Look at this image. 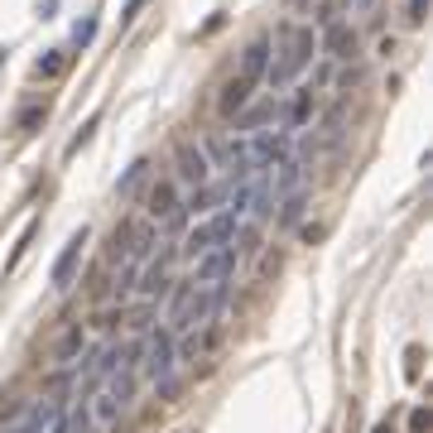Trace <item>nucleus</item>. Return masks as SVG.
<instances>
[{
	"label": "nucleus",
	"instance_id": "24",
	"mask_svg": "<svg viewBox=\"0 0 433 433\" xmlns=\"http://www.w3.org/2000/svg\"><path fill=\"white\" fill-rule=\"evenodd\" d=\"M429 429V409H414V414H409V433H424Z\"/></svg>",
	"mask_w": 433,
	"mask_h": 433
},
{
	"label": "nucleus",
	"instance_id": "16",
	"mask_svg": "<svg viewBox=\"0 0 433 433\" xmlns=\"http://www.w3.org/2000/svg\"><path fill=\"white\" fill-rule=\"evenodd\" d=\"M188 298H193V279H173V284H169V332L178 327L183 308H188Z\"/></svg>",
	"mask_w": 433,
	"mask_h": 433
},
{
	"label": "nucleus",
	"instance_id": "17",
	"mask_svg": "<svg viewBox=\"0 0 433 433\" xmlns=\"http://www.w3.org/2000/svg\"><path fill=\"white\" fill-rule=\"evenodd\" d=\"M150 169H154V164H150V159H135V164H130V169H126V178L116 183V193H121V197H135V193L145 188V178H150Z\"/></svg>",
	"mask_w": 433,
	"mask_h": 433
},
{
	"label": "nucleus",
	"instance_id": "5",
	"mask_svg": "<svg viewBox=\"0 0 433 433\" xmlns=\"http://www.w3.org/2000/svg\"><path fill=\"white\" fill-rule=\"evenodd\" d=\"M241 265V255H236V245H212V250H202L197 260H193V284H207V279H231Z\"/></svg>",
	"mask_w": 433,
	"mask_h": 433
},
{
	"label": "nucleus",
	"instance_id": "10",
	"mask_svg": "<svg viewBox=\"0 0 433 433\" xmlns=\"http://www.w3.org/2000/svg\"><path fill=\"white\" fill-rule=\"evenodd\" d=\"M250 92H255V82H245L241 73H236V78L221 87V97H216V111H221V116L231 121V116H236V111H241L245 102H250Z\"/></svg>",
	"mask_w": 433,
	"mask_h": 433
},
{
	"label": "nucleus",
	"instance_id": "6",
	"mask_svg": "<svg viewBox=\"0 0 433 433\" xmlns=\"http://www.w3.org/2000/svg\"><path fill=\"white\" fill-rule=\"evenodd\" d=\"M173 260H178V250H173V245L159 250V260H150L145 270H135L140 284H130V289H135L140 298H164V294H169V284H173V279H169V265H173Z\"/></svg>",
	"mask_w": 433,
	"mask_h": 433
},
{
	"label": "nucleus",
	"instance_id": "26",
	"mask_svg": "<svg viewBox=\"0 0 433 433\" xmlns=\"http://www.w3.org/2000/svg\"><path fill=\"white\" fill-rule=\"evenodd\" d=\"M371 433H395V429H390V419H385V424H376V429H371Z\"/></svg>",
	"mask_w": 433,
	"mask_h": 433
},
{
	"label": "nucleus",
	"instance_id": "21",
	"mask_svg": "<svg viewBox=\"0 0 433 433\" xmlns=\"http://www.w3.org/2000/svg\"><path fill=\"white\" fill-rule=\"evenodd\" d=\"M68 63H63V54H49V58H39V78H58Z\"/></svg>",
	"mask_w": 433,
	"mask_h": 433
},
{
	"label": "nucleus",
	"instance_id": "19",
	"mask_svg": "<svg viewBox=\"0 0 433 433\" xmlns=\"http://www.w3.org/2000/svg\"><path fill=\"white\" fill-rule=\"evenodd\" d=\"M419 371H424V347H409L405 352V376L419 380Z\"/></svg>",
	"mask_w": 433,
	"mask_h": 433
},
{
	"label": "nucleus",
	"instance_id": "13",
	"mask_svg": "<svg viewBox=\"0 0 433 433\" xmlns=\"http://www.w3.org/2000/svg\"><path fill=\"white\" fill-rule=\"evenodd\" d=\"M303 212H308V193L294 188L279 197V216H274V226H284V231H294L298 221H303Z\"/></svg>",
	"mask_w": 433,
	"mask_h": 433
},
{
	"label": "nucleus",
	"instance_id": "11",
	"mask_svg": "<svg viewBox=\"0 0 433 433\" xmlns=\"http://www.w3.org/2000/svg\"><path fill=\"white\" fill-rule=\"evenodd\" d=\"M265 68H270V39H255V44L241 54V68H236V73H241L245 82H260Z\"/></svg>",
	"mask_w": 433,
	"mask_h": 433
},
{
	"label": "nucleus",
	"instance_id": "12",
	"mask_svg": "<svg viewBox=\"0 0 433 433\" xmlns=\"http://www.w3.org/2000/svg\"><path fill=\"white\" fill-rule=\"evenodd\" d=\"M221 202H226V188L221 183H202V188H193V197L183 207H188V216H212Z\"/></svg>",
	"mask_w": 433,
	"mask_h": 433
},
{
	"label": "nucleus",
	"instance_id": "25",
	"mask_svg": "<svg viewBox=\"0 0 433 433\" xmlns=\"http://www.w3.org/2000/svg\"><path fill=\"white\" fill-rule=\"evenodd\" d=\"M140 5H145V0H126V15H121V25H130V20H135Z\"/></svg>",
	"mask_w": 433,
	"mask_h": 433
},
{
	"label": "nucleus",
	"instance_id": "3",
	"mask_svg": "<svg viewBox=\"0 0 433 433\" xmlns=\"http://www.w3.org/2000/svg\"><path fill=\"white\" fill-rule=\"evenodd\" d=\"M173 366H178V337L169 332V327H159V332H150L145 337V356H140V371H145V380H169L173 376Z\"/></svg>",
	"mask_w": 433,
	"mask_h": 433
},
{
	"label": "nucleus",
	"instance_id": "22",
	"mask_svg": "<svg viewBox=\"0 0 433 433\" xmlns=\"http://www.w3.org/2000/svg\"><path fill=\"white\" fill-rule=\"evenodd\" d=\"M44 116H49V106H29V111H20V130H34V126H44Z\"/></svg>",
	"mask_w": 433,
	"mask_h": 433
},
{
	"label": "nucleus",
	"instance_id": "23",
	"mask_svg": "<svg viewBox=\"0 0 433 433\" xmlns=\"http://www.w3.org/2000/svg\"><path fill=\"white\" fill-rule=\"evenodd\" d=\"M73 39H78V49H87V44L97 39V20H82V25H78V34H73Z\"/></svg>",
	"mask_w": 433,
	"mask_h": 433
},
{
	"label": "nucleus",
	"instance_id": "18",
	"mask_svg": "<svg viewBox=\"0 0 433 433\" xmlns=\"http://www.w3.org/2000/svg\"><path fill=\"white\" fill-rule=\"evenodd\" d=\"M97 126H102V111H97V116H92V121L82 126V135H73V145H68V154H78L82 145H87V140H92V135H97Z\"/></svg>",
	"mask_w": 433,
	"mask_h": 433
},
{
	"label": "nucleus",
	"instance_id": "8",
	"mask_svg": "<svg viewBox=\"0 0 433 433\" xmlns=\"http://www.w3.org/2000/svg\"><path fill=\"white\" fill-rule=\"evenodd\" d=\"M82 245H87V231H73L68 236V245L58 250V260H54V270H49V284H54L58 294L73 284V274H78V265H82Z\"/></svg>",
	"mask_w": 433,
	"mask_h": 433
},
{
	"label": "nucleus",
	"instance_id": "14",
	"mask_svg": "<svg viewBox=\"0 0 433 433\" xmlns=\"http://www.w3.org/2000/svg\"><path fill=\"white\" fill-rule=\"evenodd\" d=\"M82 342H87L82 323H68V327H63V337H58V347H54V361H58V366H73L78 352H82Z\"/></svg>",
	"mask_w": 433,
	"mask_h": 433
},
{
	"label": "nucleus",
	"instance_id": "1",
	"mask_svg": "<svg viewBox=\"0 0 433 433\" xmlns=\"http://www.w3.org/2000/svg\"><path fill=\"white\" fill-rule=\"evenodd\" d=\"M313 54H318V34H313V25H279L274 29V54H270V68H265V87L270 92H284L289 82L313 63Z\"/></svg>",
	"mask_w": 433,
	"mask_h": 433
},
{
	"label": "nucleus",
	"instance_id": "4",
	"mask_svg": "<svg viewBox=\"0 0 433 433\" xmlns=\"http://www.w3.org/2000/svg\"><path fill=\"white\" fill-rule=\"evenodd\" d=\"M173 183H188V188L212 183V159H207V150H202V145L178 140V150H173Z\"/></svg>",
	"mask_w": 433,
	"mask_h": 433
},
{
	"label": "nucleus",
	"instance_id": "2",
	"mask_svg": "<svg viewBox=\"0 0 433 433\" xmlns=\"http://www.w3.org/2000/svg\"><path fill=\"white\" fill-rule=\"evenodd\" d=\"M145 216H150L154 226H164L169 236H178V231L188 226V207L178 202V183H173V178H154V183H150V193H145Z\"/></svg>",
	"mask_w": 433,
	"mask_h": 433
},
{
	"label": "nucleus",
	"instance_id": "20",
	"mask_svg": "<svg viewBox=\"0 0 433 433\" xmlns=\"http://www.w3.org/2000/svg\"><path fill=\"white\" fill-rule=\"evenodd\" d=\"M429 5H433V0H409L405 20H409V25H414V29H419V25H424V20H429Z\"/></svg>",
	"mask_w": 433,
	"mask_h": 433
},
{
	"label": "nucleus",
	"instance_id": "15",
	"mask_svg": "<svg viewBox=\"0 0 433 433\" xmlns=\"http://www.w3.org/2000/svg\"><path fill=\"white\" fill-rule=\"evenodd\" d=\"M308 116H313V87H298L294 102L284 106V130H298V126H308Z\"/></svg>",
	"mask_w": 433,
	"mask_h": 433
},
{
	"label": "nucleus",
	"instance_id": "9",
	"mask_svg": "<svg viewBox=\"0 0 433 433\" xmlns=\"http://www.w3.org/2000/svg\"><path fill=\"white\" fill-rule=\"evenodd\" d=\"M231 121H236V130H250V135H255L260 126H270V121H284V102H260V106H250V102H245V106L236 111Z\"/></svg>",
	"mask_w": 433,
	"mask_h": 433
},
{
	"label": "nucleus",
	"instance_id": "7",
	"mask_svg": "<svg viewBox=\"0 0 433 433\" xmlns=\"http://www.w3.org/2000/svg\"><path fill=\"white\" fill-rule=\"evenodd\" d=\"M318 54L337 58V63L356 58V29L347 25V20H327V25H323V34H318Z\"/></svg>",
	"mask_w": 433,
	"mask_h": 433
}]
</instances>
